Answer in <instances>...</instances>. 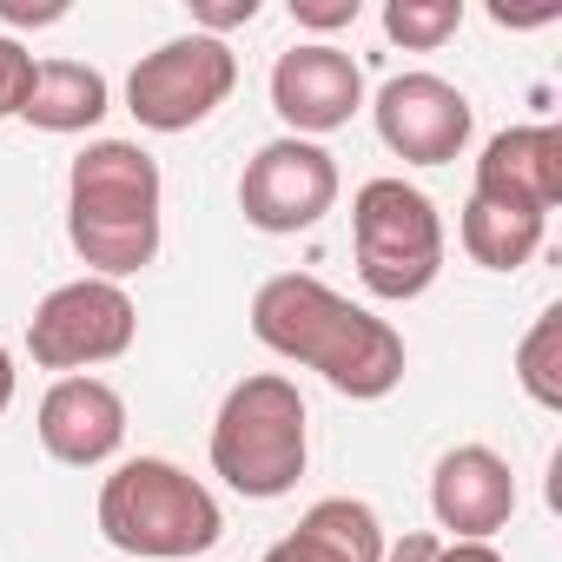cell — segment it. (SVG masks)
<instances>
[{
  "instance_id": "6da1fadb",
  "label": "cell",
  "mask_w": 562,
  "mask_h": 562,
  "mask_svg": "<svg viewBox=\"0 0 562 562\" xmlns=\"http://www.w3.org/2000/svg\"><path fill=\"white\" fill-rule=\"evenodd\" d=\"M251 338L265 351H278L285 364L318 371L351 404L391 397L404 384V364H411L404 338L378 312L351 305L345 292H331L312 271H278L251 292Z\"/></svg>"
},
{
  "instance_id": "7a4b0ae2",
  "label": "cell",
  "mask_w": 562,
  "mask_h": 562,
  "mask_svg": "<svg viewBox=\"0 0 562 562\" xmlns=\"http://www.w3.org/2000/svg\"><path fill=\"white\" fill-rule=\"evenodd\" d=\"M159 159L133 139H93L67 172V238L93 278H133L159 258Z\"/></svg>"
},
{
  "instance_id": "3957f363",
  "label": "cell",
  "mask_w": 562,
  "mask_h": 562,
  "mask_svg": "<svg viewBox=\"0 0 562 562\" xmlns=\"http://www.w3.org/2000/svg\"><path fill=\"white\" fill-rule=\"evenodd\" d=\"M305 463H312V417L299 384L278 371L238 378L212 417V476H225V490L251 503H278L299 490Z\"/></svg>"
},
{
  "instance_id": "277c9868",
  "label": "cell",
  "mask_w": 562,
  "mask_h": 562,
  "mask_svg": "<svg viewBox=\"0 0 562 562\" xmlns=\"http://www.w3.org/2000/svg\"><path fill=\"white\" fill-rule=\"evenodd\" d=\"M93 516L120 555H146V562H186V555L218 549V536H225L218 496L199 476H186L172 457H126L100 483Z\"/></svg>"
},
{
  "instance_id": "5b68a950",
  "label": "cell",
  "mask_w": 562,
  "mask_h": 562,
  "mask_svg": "<svg viewBox=\"0 0 562 562\" xmlns=\"http://www.w3.org/2000/svg\"><path fill=\"white\" fill-rule=\"evenodd\" d=\"M351 245H358V278L384 305H411L437 285L443 271V218L430 192L404 179H364L351 199Z\"/></svg>"
},
{
  "instance_id": "8992f818",
  "label": "cell",
  "mask_w": 562,
  "mask_h": 562,
  "mask_svg": "<svg viewBox=\"0 0 562 562\" xmlns=\"http://www.w3.org/2000/svg\"><path fill=\"white\" fill-rule=\"evenodd\" d=\"M133 331H139V312L126 299V285L113 278H74V285H54L34 318H27V358L41 371H60V378H87L93 364H113L133 351Z\"/></svg>"
},
{
  "instance_id": "52a82bcc",
  "label": "cell",
  "mask_w": 562,
  "mask_h": 562,
  "mask_svg": "<svg viewBox=\"0 0 562 562\" xmlns=\"http://www.w3.org/2000/svg\"><path fill=\"white\" fill-rule=\"evenodd\" d=\"M238 87V54L232 41L212 34H179L166 47H153L133 74H126V113L146 133H192L205 126Z\"/></svg>"
},
{
  "instance_id": "ba28073f",
  "label": "cell",
  "mask_w": 562,
  "mask_h": 562,
  "mask_svg": "<svg viewBox=\"0 0 562 562\" xmlns=\"http://www.w3.org/2000/svg\"><path fill=\"white\" fill-rule=\"evenodd\" d=\"M331 205H338V159L318 139L285 133V139H271L245 159V179H238L245 225H258L271 238H292V232H312Z\"/></svg>"
},
{
  "instance_id": "9c48e42d",
  "label": "cell",
  "mask_w": 562,
  "mask_h": 562,
  "mask_svg": "<svg viewBox=\"0 0 562 562\" xmlns=\"http://www.w3.org/2000/svg\"><path fill=\"white\" fill-rule=\"evenodd\" d=\"M371 113H378V139L404 166H450V159H463L470 126H476L470 93L450 87L443 74H397V80H384Z\"/></svg>"
},
{
  "instance_id": "30bf717a",
  "label": "cell",
  "mask_w": 562,
  "mask_h": 562,
  "mask_svg": "<svg viewBox=\"0 0 562 562\" xmlns=\"http://www.w3.org/2000/svg\"><path fill=\"white\" fill-rule=\"evenodd\" d=\"M364 106V67L331 41H299L271 60V113L292 126V139H325L351 126Z\"/></svg>"
},
{
  "instance_id": "8fae6325",
  "label": "cell",
  "mask_w": 562,
  "mask_h": 562,
  "mask_svg": "<svg viewBox=\"0 0 562 562\" xmlns=\"http://www.w3.org/2000/svg\"><path fill=\"white\" fill-rule=\"evenodd\" d=\"M41 450L67 470H100L120 457L126 443V397L106 384V378H54L47 397H41Z\"/></svg>"
},
{
  "instance_id": "7c38bea8",
  "label": "cell",
  "mask_w": 562,
  "mask_h": 562,
  "mask_svg": "<svg viewBox=\"0 0 562 562\" xmlns=\"http://www.w3.org/2000/svg\"><path fill=\"white\" fill-rule=\"evenodd\" d=\"M430 516L450 542H490L516 516V470L490 443H457L430 470Z\"/></svg>"
},
{
  "instance_id": "4fadbf2b",
  "label": "cell",
  "mask_w": 562,
  "mask_h": 562,
  "mask_svg": "<svg viewBox=\"0 0 562 562\" xmlns=\"http://www.w3.org/2000/svg\"><path fill=\"white\" fill-rule=\"evenodd\" d=\"M470 199L549 218L562 205V126H509L483 146Z\"/></svg>"
},
{
  "instance_id": "5bb4252c",
  "label": "cell",
  "mask_w": 562,
  "mask_h": 562,
  "mask_svg": "<svg viewBox=\"0 0 562 562\" xmlns=\"http://www.w3.org/2000/svg\"><path fill=\"white\" fill-rule=\"evenodd\" d=\"M265 562H384V522L358 496H325L299 516L285 542H271Z\"/></svg>"
},
{
  "instance_id": "9a60e30c",
  "label": "cell",
  "mask_w": 562,
  "mask_h": 562,
  "mask_svg": "<svg viewBox=\"0 0 562 562\" xmlns=\"http://www.w3.org/2000/svg\"><path fill=\"white\" fill-rule=\"evenodd\" d=\"M106 106H113V93H106L100 67H87V60H41L21 120L41 126V133H87V126L106 120Z\"/></svg>"
},
{
  "instance_id": "2e32d148",
  "label": "cell",
  "mask_w": 562,
  "mask_h": 562,
  "mask_svg": "<svg viewBox=\"0 0 562 562\" xmlns=\"http://www.w3.org/2000/svg\"><path fill=\"white\" fill-rule=\"evenodd\" d=\"M542 232H549V218H529V212H509V205H490V199H470L463 225H457L463 251L483 271H522L542 251Z\"/></svg>"
},
{
  "instance_id": "e0dca14e",
  "label": "cell",
  "mask_w": 562,
  "mask_h": 562,
  "mask_svg": "<svg viewBox=\"0 0 562 562\" xmlns=\"http://www.w3.org/2000/svg\"><path fill=\"white\" fill-rule=\"evenodd\" d=\"M516 384L529 391V404L562 411V305H549L516 345Z\"/></svg>"
},
{
  "instance_id": "ac0fdd59",
  "label": "cell",
  "mask_w": 562,
  "mask_h": 562,
  "mask_svg": "<svg viewBox=\"0 0 562 562\" xmlns=\"http://www.w3.org/2000/svg\"><path fill=\"white\" fill-rule=\"evenodd\" d=\"M463 27V0H384V34L404 54H437Z\"/></svg>"
},
{
  "instance_id": "d6986e66",
  "label": "cell",
  "mask_w": 562,
  "mask_h": 562,
  "mask_svg": "<svg viewBox=\"0 0 562 562\" xmlns=\"http://www.w3.org/2000/svg\"><path fill=\"white\" fill-rule=\"evenodd\" d=\"M34 54L14 41V34H0V120H21L27 93H34Z\"/></svg>"
},
{
  "instance_id": "ffe728a7",
  "label": "cell",
  "mask_w": 562,
  "mask_h": 562,
  "mask_svg": "<svg viewBox=\"0 0 562 562\" xmlns=\"http://www.w3.org/2000/svg\"><path fill=\"white\" fill-rule=\"evenodd\" d=\"M258 21V0H199L192 8V34L225 41V27H251Z\"/></svg>"
},
{
  "instance_id": "44dd1931",
  "label": "cell",
  "mask_w": 562,
  "mask_h": 562,
  "mask_svg": "<svg viewBox=\"0 0 562 562\" xmlns=\"http://www.w3.org/2000/svg\"><path fill=\"white\" fill-rule=\"evenodd\" d=\"M292 21L312 27V34H338L358 21V0H292Z\"/></svg>"
},
{
  "instance_id": "7402d4cb",
  "label": "cell",
  "mask_w": 562,
  "mask_h": 562,
  "mask_svg": "<svg viewBox=\"0 0 562 562\" xmlns=\"http://www.w3.org/2000/svg\"><path fill=\"white\" fill-rule=\"evenodd\" d=\"M0 21H8V27H54V21H67V8H60V0H47V8H27V0H0Z\"/></svg>"
},
{
  "instance_id": "603a6c76",
  "label": "cell",
  "mask_w": 562,
  "mask_h": 562,
  "mask_svg": "<svg viewBox=\"0 0 562 562\" xmlns=\"http://www.w3.org/2000/svg\"><path fill=\"white\" fill-rule=\"evenodd\" d=\"M430 562H509L496 542H437V555Z\"/></svg>"
},
{
  "instance_id": "cb8c5ba5",
  "label": "cell",
  "mask_w": 562,
  "mask_h": 562,
  "mask_svg": "<svg viewBox=\"0 0 562 562\" xmlns=\"http://www.w3.org/2000/svg\"><path fill=\"white\" fill-rule=\"evenodd\" d=\"M437 555V536H404L397 549H384V562H430Z\"/></svg>"
},
{
  "instance_id": "d4e9b609",
  "label": "cell",
  "mask_w": 562,
  "mask_h": 562,
  "mask_svg": "<svg viewBox=\"0 0 562 562\" xmlns=\"http://www.w3.org/2000/svg\"><path fill=\"white\" fill-rule=\"evenodd\" d=\"M14 384H21V371H14L8 345H0V417H8V404H14Z\"/></svg>"
}]
</instances>
